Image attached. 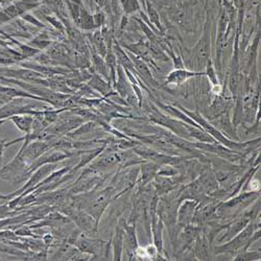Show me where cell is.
Segmentation results:
<instances>
[{
	"instance_id": "7",
	"label": "cell",
	"mask_w": 261,
	"mask_h": 261,
	"mask_svg": "<svg viewBox=\"0 0 261 261\" xmlns=\"http://www.w3.org/2000/svg\"><path fill=\"white\" fill-rule=\"evenodd\" d=\"M123 227V251L127 255V260H135V251L139 247L137 236V223L133 220L124 221L122 217Z\"/></svg>"
},
{
	"instance_id": "2",
	"label": "cell",
	"mask_w": 261,
	"mask_h": 261,
	"mask_svg": "<svg viewBox=\"0 0 261 261\" xmlns=\"http://www.w3.org/2000/svg\"><path fill=\"white\" fill-rule=\"evenodd\" d=\"M261 237L260 231V221L256 219L252 223H250L243 231L232 237L230 241L226 242L223 245H217L213 249L214 255L222 254H230L233 257L239 253L246 250H249L250 247Z\"/></svg>"
},
{
	"instance_id": "6",
	"label": "cell",
	"mask_w": 261,
	"mask_h": 261,
	"mask_svg": "<svg viewBox=\"0 0 261 261\" xmlns=\"http://www.w3.org/2000/svg\"><path fill=\"white\" fill-rule=\"evenodd\" d=\"M202 232V225L197 224H190L188 226L183 227L177 235V242L176 247L173 250V257L177 259L180 258V256L191 249L192 244L195 242V239L199 236V234Z\"/></svg>"
},
{
	"instance_id": "11",
	"label": "cell",
	"mask_w": 261,
	"mask_h": 261,
	"mask_svg": "<svg viewBox=\"0 0 261 261\" xmlns=\"http://www.w3.org/2000/svg\"><path fill=\"white\" fill-rule=\"evenodd\" d=\"M210 121L227 138H229L231 140H234V141H239V137L237 135V130H236L237 128L232 123V120L229 116L228 111H225V112L221 113L220 115H217L216 117H214Z\"/></svg>"
},
{
	"instance_id": "1",
	"label": "cell",
	"mask_w": 261,
	"mask_h": 261,
	"mask_svg": "<svg viewBox=\"0 0 261 261\" xmlns=\"http://www.w3.org/2000/svg\"><path fill=\"white\" fill-rule=\"evenodd\" d=\"M180 188L173 190L167 194L161 195L158 200L157 215L163 222L164 227L167 228V232L170 238L172 251L175 250L178 228H177V214L180 205Z\"/></svg>"
},
{
	"instance_id": "19",
	"label": "cell",
	"mask_w": 261,
	"mask_h": 261,
	"mask_svg": "<svg viewBox=\"0 0 261 261\" xmlns=\"http://www.w3.org/2000/svg\"><path fill=\"white\" fill-rule=\"evenodd\" d=\"M260 258H261L260 250H256V251L246 250V251L237 253L233 257V260H235V261H256V260H260Z\"/></svg>"
},
{
	"instance_id": "17",
	"label": "cell",
	"mask_w": 261,
	"mask_h": 261,
	"mask_svg": "<svg viewBox=\"0 0 261 261\" xmlns=\"http://www.w3.org/2000/svg\"><path fill=\"white\" fill-rule=\"evenodd\" d=\"M132 62H133V64H134L135 69L138 71V73L141 75V77H142L146 83H148L149 85L154 86V87H157V86H158V85H157V82L154 80L153 75H151L150 70H149V68L147 67L146 63H145L143 60H141L140 58L134 56V57H132Z\"/></svg>"
},
{
	"instance_id": "9",
	"label": "cell",
	"mask_w": 261,
	"mask_h": 261,
	"mask_svg": "<svg viewBox=\"0 0 261 261\" xmlns=\"http://www.w3.org/2000/svg\"><path fill=\"white\" fill-rule=\"evenodd\" d=\"M50 149L49 142L46 140H35L29 143L24 148H20L17 153L18 156L22 158L28 167L41 155H43Z\"/></svg>"
},
{
	"instance_id": "12",
	"label": "cell",
	"mask_w": 261,
	"mask_h": 261,
	"mask_svg": "<svg viewBox=\"0 0 261 261\" xmlns=\"http://www.w3.org/2000/svg\"><path fill=\"white\" fill-rule=\"evenodd\" d=\"M212 252H213L212 242L202 231L197 237V239H195V242L193 243V248H192L193 256L195 260H212V256H211Z\"/></svg>"
},
{
	"instance_id": "20",
	"label": "cell",
	"mask_w": 261,
	"mask_h": 261,
	"mask_svg": "<svg viewBox=\"0 0 261 261\" xmlns=\"http://www.w3.org/2000/svg\"><path fill=\"white\" fill-rule=\"evenodd\" d=\"M118 73H119V80H118V83H117V90L118 92L123 96H127L128 95V89H129V85L127 84L125 77L123 76V73H122V69L119 68L118 69Z\"/></svg>"
},
{
	"instance_id": "10",
	"label": "cell",
	"mask_w": 261,
	"mask_h": 261,
	"mask_svg": "<svg viewBox=\"0 0 261 261\" xmlns=\"http://www.w3.org/2000/svg\"><path fill=\"white\" fill-rule=\"evenodd\" d=\"M199 203L193 200H184L180 203L177 214L178 232L185 226L193 224V219L197 212Z\"/></svg>"
},
{
	"instance_id": "4",
	"label": "cell",
	"mask_w": 261,
	"mask_h": 261,
	"mask_svg": "<svg viewBox=\"0 0 261 261\" xmlns=\"http://www.w3.org/2000/svg\"><path fill=\"white\" fill-rule=\"evenodd\" d=\"M61 213L66 215L68 219L76 226L82 233L90 237H98V226L99 224L93 219L91 215L81 209H76L68 203L58 209Z\"/></svg>"
},
{
	"instance_id": "3",
	"label": "cell",
	"mask_w": 261,
	"mask_h": 261,
	"mask_svg": "<svg viewBox=\"0 0 261 261\" xmlns=\"http://www.w3.org/2000/svg\"><path fill=\"white\" fill-rule=\"evenodd\" d=\"M115 189L112 185L103 188H97L93 190L91 198L86 205L84 211L91 215L93 219L99 224L101 217L108 207L113 202L115 197Z\"/></svg>"
},
{
	"instance_id": "21",
	"label": "cell",
	"mask_w": 261,
	"mask_h": 261,
	"mask_svg": "<svg viewBox=\"0 0 261 261\" xmlns=\"http://www.w3.org/2000/svg\"><path fill=\"white\" fill-rule=\"evenodd\" d=\"M144 249H145L148 260H156V257L158 255V251H157V248L155 247V245L153 243H149L147 246L144 247Z\"/></svg>"
},
{
	"instance_id": "5",
	"label": "cell",
	"mask_w": 261,
	"mask_h": 261,
	"mask_svg": "<svg viewBox=\"0 0 261 261\" xmlns=\"http://www.w3.org/2000/svg\"><path fill=\"white\" fill-rule=\"evenodd\" d=\"M28 165L20 156L16 155L15 158L0 169V179L11 182L12 184H19L29 179Z\"/></svg>"
},
{
	"instance_id": "22",
	"label": "cell",
	"mask_w": 261,
	"mask_h": 261,
	"mask_svg": "<svg viewBox=\"0 0 261 261\" xmlns=\"http://www.w3.org/2000/svg\"><path fill=\"white\" fill-rule=\"evenodd\" d=\"M7 142H8L7 139L0 138V163H2V161H3V156H4L5 148L7 147Z\"/></svg>"
},
{
	"instance_id": "18",
	"label": "cell",
	"mask_w": 261,
	"mask_h": 261,
	"mask_svg": "<svg viewBox=\"0 0 261 261\" xmlns=\"http://www.w3.org/2000/svg\"><path fill=\"white\" fill-rule=\"evenodd\" d=\"M12 120L16 124V126L23 132L24 134L31 133L32 128H33V122L34 119L30 116H18V117H13Z\"/></svg>"
},
{
	"instance_id": "15",
	"label": "cell",
	"mask_w": 261,
	"mask_h": 261,
	"mask_svg": "<svg viewBox=\"0 0 261 261\" xmlns=\"http://www.w3.org/2000/svg\"><path fill=\"white\" fill-rule=\"evenodd\" d=\"M111 248H112V260H121L123 254V227L122 217H119L118 224L115 227L114 233L111 237Z\"/></svg>"
},
{
	"instance_id": "13",
	"label": "cell",
	"mask_w": 261,
	"mask_h": 261,
	"mask_svg": "<svg viewBox=\"0 0 261 261\" xmlns=\"http://www.w3.org/2000/svg\"><path fill=\"white\" fill-rule=\"evenodd\" d=\"M209 31L206 30L204 32L203 37L201 40L198 42V44L195 45L192 51V56L198 64V67H204L206 66V64L208 60L210 59V35Z\"/></svg>"
},
{
	"instance_id": "16",
	"label": "cell",
	"mask_w": 261,
	"mask_h": 261,
	"mask_svg": "<svg viewBox=\"0 0 261 261\" xmlns=\"http://www.w3.org/2000/svg\"><path fill=\"white\" fill-rule=\"evenodd\" d=\"M198 75H205V73L188 71L185 68L175 69L167 75L165 84L168 86H180V85L184 84L187 80H189L193 76H198Z\"/></svg>"
},
{
	"instance_id": "8",
	"label": "cell",
	"mask_w": 261,
	"mask_h": 261,
	"mask_svg": "<svg viewBox=\"0 0 261 261\" xmlns=\"http://www.w3.org/2000/svg\"><path fill=\"white\" fill-rule=\"evenodd\" d=\"M186 181L185 176L178 173L175 176H159L157 175L151 182L158 197L167 194L173 190L179 189Z\"/></svg>"
},
{
	"instance_id": "14",
	"label": "cell",
	"mask_w": 261,
	"mask_h": 261,
	"mask_svg": "<svg viewBox=\"0 0 261 261\" xmlns=\"http://www.w3.org/2000/svg\"><path fill=\"white\" fill-rule=\"evenodd\" d=\"M160 165L151 162V161H144L139 165V177L136 183L138 188H142L149 183L153 182L155 177L157 176Z\"/></svg>"
}]
</instances>
